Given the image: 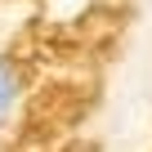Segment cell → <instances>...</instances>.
Instances as JSON below:
<instances>
[{
	"label": "cell",
	"mask_w": 152,
	"mask_h": 152,
	"mask_svg": "<svg viewBox=\"0 0 152 152\" xmlns=\"http://www.w3.org/2000/svg\"><path fill=\"white\" fill-rule=\"evenodd\" d=\"M18 103H23V72H18L14 58L0 54V130L9 125V116L18 112Z\"/></svg>",
	"instance_id": "cell-1"
}]
</instances>
